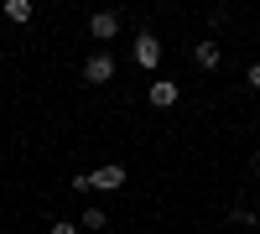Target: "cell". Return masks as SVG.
<instances>
[{
  "mask_svg": "<svg viewBox=\"0 0 260 234\" xmlns=\"http://www.w3.org/2000/svg\"><path fill=\"white\" fill-rule=\"evenodd\" d=\"M89 37H94V42H115V37H120V16H115V11H94V16H89Z\"/></svg>",
  "mask_w": 260,
  "mask_h": 234,
  "instance_id": "cell-4",
  "label": "cell"
},
{
  "mask_svg": "<svg viewBox=\"0 0 260 234\" xmlns=\"http://www.w3.org/2000/svg\"><path fill=\"white\" fill-rule=\"evenodd\" d=\"M192 62H198V68L203 73H213V68H219V62H224V47H219V42H198V47H192Z\"/></svg>",
  "mask_w": 260,
  "mask_h": 234,
  "instance_id": "cell-6",
  "label": "cell"
},
{
  "mask_svg": "<svg viewBox=\"0 0 260 234\" xmlns=\"http://www.w3.org/2000/svg\"><path fill=\"white\" fill-rule=\"evenodd\" d=\"M229 219L240 224V229H255V208H229Z\"/></svg>",
  "mask_w": 260,
  "mask_h": 234,
  "instance_id": "cell-9",
  "label": "cell"
},
{
  "mask_svg": "<svg viewBox=\"0 0 260 234\" xmlns=\"http://www.w3.org/2000/svg\"><path fill=\"white\" fill-rule=\"evenodd\" d=\"M125 177H130V172H125V166H115V161H110V166H94V172H89V182L99 187V193H115V187H125Z\"/></svg>",
  "mask_w": 260,
  "mask_h": 234,
  "instance_id": "cell-5",
  "label": "cell"
},
{
  "mask_svg": "<svg viewBox=\"0 0 260 234\" xmlns=\"http://www.w3.org/2000/svg\"><path fill=\"white\" fill-rule=\"evenodd\" d=\"M245 83H250V89L260 94V57H255V62H250V68H245Z\"/></svg>",
  "mask_w": 260,
  "mask_h": 234,
  "instance_id": "cell-10",
  "label": "cell"
},
{
  "mask_svg": "<svg viewBox=\"0 0 260 234\" xmlns=\"http://www.w3.org/2000/svg\"><path fill=\"white\" fill-rule=\"evenodd\" d=\"M78 229H104V208H83V219H78Z\"/></svg>",
  "mask_w": 260,
  "mask_h": 234,
  "instance_id": "cell-8",
  "label": "cell"
},
{
  "mask_svg": "<svg viewBox=\"0 0 260 234\" xmlns=\"http://www.w3.org/2000/svg\"><path fill=\"white\" fill-rule=\"evenodd\" d=\"M208 234H219V229H208Z\"/></svg>",
  "mask_w": 260,
  "mask_h": 234,
  "instance_id": "cell-13",
  "label": "cell"
},
{
  "mask_svg": "<svg viewBox=\"0 0 260 234\" xmlns=\"http://www.w3.org/2000/svg\"><path fill=\"white\" fill-rule=\"evenodd\" d=\"M250 172H255V177H260V151H255V156H250Z\"/></svg>",
  "mask_w": 260,
  "mask_h": 234,
  "instance_id": "cell-12",
  "label": "cell"
},
{
  "mask_svg": "<svg viewBox=\"0 0 260 234\" xmlns=\"http://www.w3.org/2000/svg\"><path fill=\"white\" fill-rule=\"evenodd\" d=\"M177 99H182L177 78H151V83H146V104H151V110H172Z\"/></svg>",
  "mask_w": 260,
  "mask_h": 234,
  "instance_id": "cell-1",
  "label": "cell"
},
{
  "mask_svg": "<svg viewBox=\"0 0 260 234\" xmlns=\"http://www.w3.org/2000/svg\"><path fill=\"white\" fill-rule=\"evenodd\" d=\"M130 57H136L141 68L151 73V68H156V62H161V42L151 37V31H141V37H136V47H130Z\"/></svg>",
  "mask_w": 260,
  "mask_h": 234,
  "instance_id": "cell-3",
  "label": "cell"
},
{
  "mask_svg": "<svg viewBox=\"0 0 260 234\" xmlns=\"http://www.w3.org/2000/svg\"><path fill=\"white\" fill-rule=\"evenodd\" d=\"M110 78H115V57H110V47H99V52L83 57V83H110Z\"/></svg>",
  "mask_w": 260,
  "mask_h": 234,
  "instance_id": "cell-2",
  "label": "cell"
},
{
  "mask_svg": "<svg viewBox=\"0 0 260 234\" xmlns=\"http://www.w3.org/2000/svg\"><path fill=\"white\" fill-rule=\"evenodd\" d=\"M52 234H78V224H68V219H57V224H52Z\"/></svg>",
  "mask_w": 260,
  "mask_h": 234,
  "instance_id": "cell-11",
  "label": "cell"
},
{
  "mask_svg": "<svg viewBox=\"0 0 260 234\" xmlns=\"http://www.w3.org/2000/svg\"><path fill=\"white\" fill-rule=\"evenodd\" d=\"M0 11H6V21H16V26H26V21L37 16V6H31V0H6Z\"/></svg>",
  "mask_w": 260,
  "mask_h": 234,
  "instance_id": "cell-7",
  "label": "cell"
}]
</instances>
